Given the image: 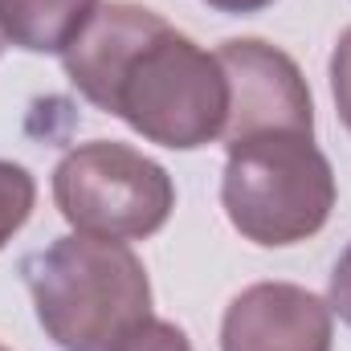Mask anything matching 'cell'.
Masks as SVG:
<instances>
[{"mask_svg":"<svg viewBox=\"0 0 351 351\" xmlns=\"http://www.w3.org/2000/svg\"><path fill=\"white\" fill-rule=\"evenodd\" d=\"M98 12V0H0L8 45L29 53H66Z\"/></svg>","mask_w":351,"mask_h":351,"instance_id":"52a82bcc","label":"cell"},{"mask_svg":"<svg viewBox=\"0 0 351 351\" xmlns=\"http://www.w3.org/2000/svg\"><path fill=\"white\" fill-rule=\"evenodd\" d=\"M4 49H8V37H4V29H0V53H4Z\"/></svg>","mask_w":351,"mask_h":351,"instance_id":"7c38bea8","label":"cell"},{"mask_svg":"<svg viewBox=\"0 0 351 351\" xmlns=\"http://www.w3.org/2000/svg\"><path fill=\"white\" fill-rule=\"evenodd\" d=\"M229 86V114H225V147L258 135H311L315 131V102L302 70L290 53L258 37H233L217 49Z\"/></svg>","mask_w":351,"mask_h":351,"instance_id":"5b68a950","label":"cell"},{"mask_svg":"<svg viewBox=\"0 0 351 351\" xmlns=\"http://www.w3.org/2000/svg\"><path fill=\"white\" fill-rule=\"evenodd\" d=\"M62 66L86 102L123 119L147 143L196 152L225 135L229 86L217 53H204L143 4H98Z\"/></svg>","mask_w":351,"mask_h":351,"instance_id":"6da1fadb","label":"cell"},{"mask_svg":"<svg viewBox=\"0 0 351 351\" xmlns=\"http://www.w3.org/2000/svg\"><path fill=\"white\" fill-rule=\"evenodd\" d=\"M331 94H335L343 127L351 131V29L335 41V53H331Z\"/></svg>","mask_w":351,"mask_h":351,"instance_id":"30bf717a","label":"cell"},{"mask_svg":"<svg viewBox=\"0 0 351 351\" xmlns=\"http://www.w3.org/2000/svg\"><path fill=\"white\" fill-rule=\"evenodd\" d=\"M53 204L74 233L102 241H143L168 225L176 184L143 152L94 139L78 143L53 168Z\"/></svg>","mask_w":351,"mask_h":351,"instance_id":"277c9868","label":"cell"},{"mask_svg":"<svg viewBox=\"0 0 351 351\" xmlns=\"http://www.w3.org/2000/svg\"><path fill=\"white\" fill-rule=\"evenodd\" d=\"M110 351H192V343H188V335H184L176 323L152 315V319H143L139 327H131Z\"/></svg>","mask_w":351,"mask_h":351,"instance_id":"9c48e42d","label":"cell"},{"mask_svg":"<svg viewBox=\"0 0 351 351\" xmlns=\"http://www.w3.org/2000/svg\"><path fill=\"white\" fill-rule=\"evenodd\" d=\"M327 306H331V315H339V319L351 327V245L339 254V262H335V269H331Z\"/></svg>","mask_w":351,"mask_h":351,"instance_id":"8fae6325","label":"cell"},{"mask_svg":"<svg viewBox=\"0 0 351 351\" xmlns=\"http://www.w3.org/2000/svg\"><path fill=\"white\" fill-rule=\"evenodd\" d=\"M33 204H37V184L29 168L0 160V250L25 229V221L33 217Z\"/></svg>","mask_w":351,"mask_h":351,"instance_id":"ba28073f","label":"cell"},{"mask_svg":"<svg viewBox=\"0 0 351 351\" xmlns=\"http://www.w3.org/2000/svg\"><path fill=\"white\" fill-rule=\"evenodd\" d=\"M331 306L294 282L245 286L221 319V351H331Z\"/></svg>","mask_w":351,"mask_h":351,"instance_id":"8992f818","label":"cell"},{"mask_svg":"<svg viewBox=\"0 0 351 351\" xmlns=\"http://www.w3.org/2000/svg\"><path fill=\"white\" fill-rule=\"evenodd\" d=\"M229 225L265 250L315 237L335 208V172L311 135L278 131L229 147L221 176Z\"/></svg>","mask_w":351,"mask_h":351,"instance_id":"3957f363","label":"cell"},{"mask_svg":"<svg viewBox=\"0 0 351 351\" xmlns=\"http://www.w3.org/2000/svg\"><path fill=\"white\" fill-rule=\"evenodd\" d=\"M37 323L62 351H110L152 319V282L127 241L86 233L58 237L25 258Z\"/></svg>","mask_w":351,"mask_h":351,"instance_id":"7a4b0ae2","label":"cell"},{"mask_svg":"<svg viewBox=\"0 0 351 351\" xmlns=\"http://www.w3.org/2000/svg\"><path fill=\"white\" fill-rule=\"evenodd\" d=\"M0 351H8V348H4V343H0Z\"/></svg>","mask_w":351,"mask_h":351,"instance_id":"4fadbf2b","label":"cell"}]
</instances>
